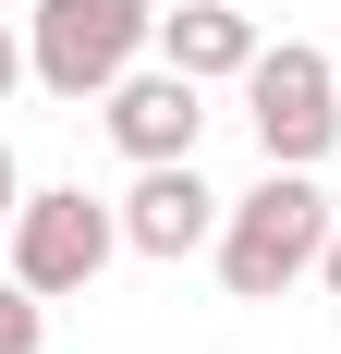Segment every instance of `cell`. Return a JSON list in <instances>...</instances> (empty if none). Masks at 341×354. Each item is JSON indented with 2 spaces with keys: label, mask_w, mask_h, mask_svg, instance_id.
<instances>
[{
  "label": "cell",
  "mask_w": 341,
  "mask_h": 354,
  "mask_svg": "<svg viewBox=\"0 0 341 354\" xmlns=\"http://www.w3.org/2000/svg\"><path fill=\"white\" fill-rule=\"evenodd\" d=\"M110 257H122V208H98L86 183H49V196H25V208H12V281H37L49 306H61V293H86Z\"/></svg>",
  "instance_id": "277c9868"
},
{
  "label": "cell",
  "mask_w": 341,
  "mask_h": 354,
  "mask_svg": "<svg viewBox=\"0 0 341 354\" xmlns=\"http://www.w3.org/2000/svg\"><path fill=\"white\" fill-rule=\"evenodd\" d=\"M12 208H25V171H12V147H0V232H12Z\"/></svg>",
  "instance_id": "30bf717a"
},
{
  "label": "cell",
  "mask_w": 341,
  "mask_h": 354,
  "mask_svg": "<svg viewBox=\"0 0 341 354\" xmlns=\"http://www.w3.org/2000/svg\"><path fill=\"white\" fill-rule=\"evenodd\" d=\"M25 49H37V86L86 110V98H110V86L159 49V0H37Z\"/></svg>",
  "instance_id": "7a4b0ae2"
},
{
  "label": "cell",
  "mask_w": 341,
  "mask_h": 354,
  "mask_svg": "<svg viewBox=\"0 0 341 354\" xmlns=\"http://www.w3.org/2000/svg\"><path fill=\"white\" fill-rule=\"evenodd\" d=\"M269 37H256V12L244 0H195V12H159V62H183L195 86H244V62H256Z\"/></svg>",
  "instance_id": "52a82bcc"
},
{
  "label": "cell",
  "mask_w": 341,
  "mask_h": 354,
  "mask_svg": "<svg viewBox=\"0 0 341 354\" xmlns=\"http://www.w3.org/2000/svg\"><path fill=\"white\" fill-rule=\"evenodd\" d=\"M220 220H232V196H207V183H195V159H146V171H135V196H122V245H135V257H159V269H183L195 245H220Z\"/></svg>",
  "instance_id": "8992f818"
},
{
  "label": "cell",
  "mask_w": 341,
  "mask_h": 354,
  "mask_svg": "<svg viewBox=\"0 0 341 354\" xmlns=\"http://www.w3.org/2000/svg\"><path fill=\"white\" fill-rule=\"evenodd\" d=\"M98 122H110V147H122L135 171H146V159H195V135H207V86H195L183 62H159V73L135 62V73L98 98Z\"/></svg>",
  "instance_id": "5b68a950"
},
{
  "label": "cell",
  "mask_w": 341,
  "mask_h": 354,
  "mask_svg": "<svg viewBox=\"0 0 341 354\" xmlns=\"http://www.w3.org/2000/svg\"><path fill=\"white\" fill-rule=\"evenodd\" d=\"M49 342V293L37 281H0V354H37Z\"/></svg>",
  "instance_id": "ba28073f"
},
{
  "label": "cell",
  "mask_w": 341,
  "mask_h": 354,
  "mask_svg": "<svg viewBox=\"0 0 341 354\" xmlns=\"http://www.w3.org/2000/svg\"><path fill=\"white\" fill-rule=\"evenodd\" d=\"M317 281H329V293H341V232H329V257H317Z\"/></svg>",
  "instance_id": "8fae6325"
},
{
  "label": "cell",
  "mask_w": 341,
  "mask_h": 354,
  "mask_svg": "<svg viewBox=\"0 0 341 354\" xmlns=\"http://www.w3.org/2000/svg\"><path fill=\"white\" fill-rule=\"evenodd\" d=\"M25 73H37V49H25L12 25H0V110H12V86H25Z\"/></svg>",
  "instance_id": "9c48e42d"
},
{
  "label": "cell",
  "mask_w": 341,
  "mask_h": 354,
  "mask_svg": "<svg viewBox=\"0 0 341 354\" xmlns=\"http://www.w3.org/2000/svg\"><path fill=\"white\" fill-rule=\"evenodd\" d=\"M207 257H220V281H232L244 306H280V293L329 257V196H317L305 171H280V159H269V183L232 196V220H220V245H207Z\"/></svg>",
  "instance_id": "6da1fadb"
},
{
  "label": "cell",
  "mask_w": 341,
  "mask_h": 354,
  "mask_svg": "<svg viewBox=\"0 0 341 354\" xmlns=\"http://www.w3.org/2000/svg\"><path fill=\"white\" fill-rule=\"evenodd\" d=\"M244 122H256V147H269L280 171H317L341 147V62L329 49H256L244 62Z\"/></svg>",
  "instance_id": "3957f363"
}]
</instances>
